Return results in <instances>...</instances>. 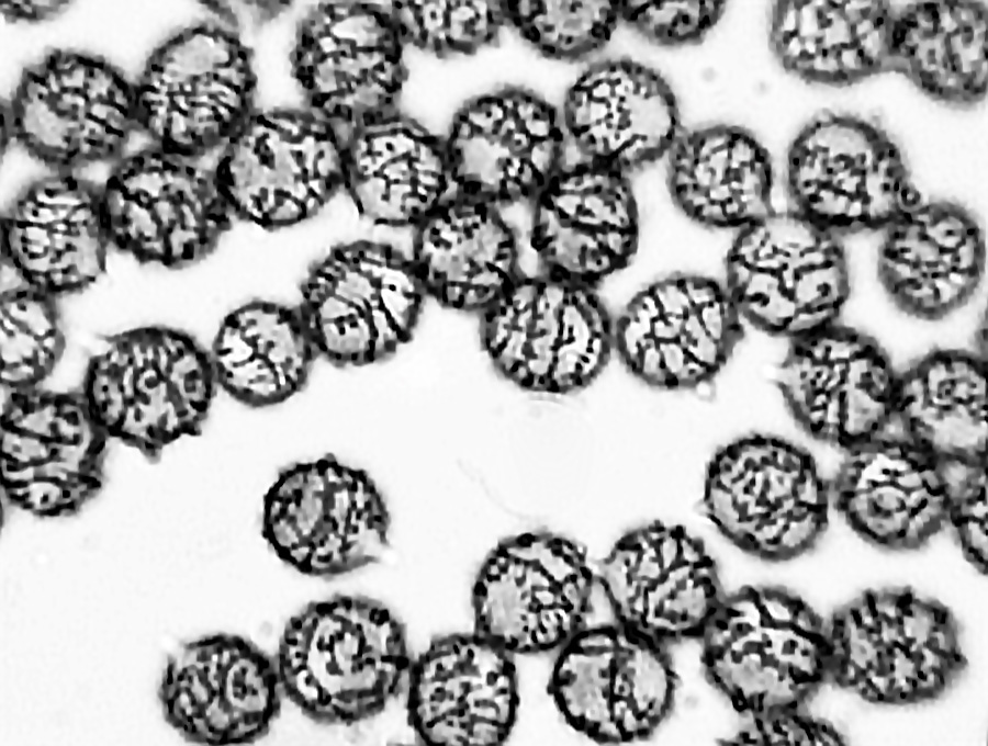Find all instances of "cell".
I'll list each match as a JSON object with an SVG mask.
<instances>
[{
	"instance_id": "cell-29",
	"label": "cell",
	"mask_w": 988,
	"mask_h": 746,
	"mask_svg": "<svg viewBox=\"0 0 988 746\" xmlns=\"http://www.w3.org/2000/svg\"><path fill=\"white\" fill-rule=\"evenodd\" d=\"M877 275L894 305L921 320H941L959 310L979 290L986 242L976 218L963 206L921 202L885 229Z\"/></svg>"
},
{
	"instance_id": "cell-41",
	"label": "cell",
	"mask_w": 988,
	"mask_h": 746,
	"mask_svg": "<svg viewBox=\"0 0 988 746\" xmlns=\"http://www.w3.org/2000/svg\"><path fill=\"white\" fill-rule=\"evenodd\" d=\"M725 9L720 0H624L620 19L650 41L675 46L701 41Z\"/></svg>"
},
{
	"instance_id": "cell-10",
	"label": "cell",
	"mask_w": 988,
	"mask_h": 746,
	"mask_svg": "<svg viewBox=\"0 0 988 746\" xmlns=\"http://www.w3.org/2000/svg\"><path fill=\"white\" fill-rule=\"evenodd\" d=\"M426 298L409 255L386 241L356 239L312 262L296 305L318 359L363 368L413 339Z\"/></svg>"
},
{
	"instance_id": "cell-14",
	"label": "cell",
	"mask_w": 988,
	"mask_h": 746,
	"mask_svg": "<svg viewBox=\"0 0 988 746\" xmlns=\"http://www.w3.org/2000/svg\"><path fill=\"white\" fill-rule=\"evenodd\" d=\"M404 48L389 3L312 5L296 22L289 54L302 106L345 139L392 115L407 77Z\"/></svg>"
},
{
	"instance_id": "cell-27",
	"label": "cell",
	"mask_w": 988,
	"mask_h": 746,
	"mask_svg": "<svg viewBox=\"0 0 988 746\" xmlns=\"http://www.w3.org/2000/svg\"><path fill=\"white\" fill-rule=\"evenodd\" d=\"M560 113L565 158L627 174L669 154L681 136L669 82L628 58L605 59L584 70L568 89Z\"/></svg>"
},
{
	"instance_id": "cell-16",
	"label": "cell",
	"mask_w": 988,
	"mask_h": 746,
	"mask_svg": "<svg viewBox=\"0 0 988 746\" xmlns=\"http://www.w3.org/2000/svg\"><path fill=\"white\" fill-rule=\"evenodd\" d=\"M100 189L111 247L142 264H198L233 225L209 161L149 144L119 159Z\"/></svg>"
},
{
	"instance_id": "cell-32",
	"label": "cell",
	"mask_w": 988,
	"mask_h": 746,
	"mask_svg": "<svg viewBox=\"0 0 988 746\" xmlns=\"http://www.w3.org/2000/svg\"><path fill=\"white\" fill-rule=\"evenodd\" d=\"M889 2L884 71L929 97L969 104L988 89V14L977 1Z\"/></svg>"
},
{
	"instance_id": "cell-39",
	"label": "cell",
	"mask_w": 988,
	"mask_h": 746,
	"mask_svg": "<svg viewBox=\"0 0 988 746\" xmlns=\"http://www.w3.org/2000/svg\"><path fill=\"white\" fill-rule=\"evenodd\" d=\"M389 8L405 47L444 57L475 54L506 27L501 1L403 0Z\"/></svg>"
},
{
	"instance_id": "cell-1",
	"label": "cell",
	"mask_w": 988,
	"mask_h": 746,
	"mask_svg": "<svg viewBox=\"0 0 988 746\" xmlns=\"http://www.w3.org/2000/svg\"><path fill=\"white\" fill-rule=\"evenodd\" d=\"M274 655L284 698L336 725L383 712L406 689L412 664L402 622L361 595L307 603L285 623Z\"/></svg>"
},
{
	"instance_id": "cell-42",
	"label": "cell",
	"mask_w": 988,
	"mask_h": 746,
	"mask_svg": "<svg viewBox=\"0 0 988 746\" xmlns=\"http://www.w3.org/2000/svg\"><path fill=\"white\" fill-rule=\"evenodd\" d=\"M71 5L70 1L64 0H2L0 2V12L4 20L16 23H38L50 21L63 14Z\"/></svg>"
},
{
	"instance_id": "cell-26",
	"label": "cell",
	"mask_w": 988,
	"mask_h": 746,
	"mask_svg": "<svg viewBox=\"0 0 988 746\" xmlns=\"http://www.w3.org/2000/svg\"><path fill=\"white\" fill-rule=\"evenodd\" d=\"M0 246L22 284L56 299L85 292L111 247L100 187L63 171L32 181L1 214Z\"/></svg>"
},
{
	"instance_id": "cell-35",
	"label": "cell",
	"mask_w": 988,
	"mask_h": 746,
	"mask_svg": "<svg viewBox=\"0 0 988 746\" xmlns=\"http://www.w3.org/2000/svg\"><path fill=\"white\" fill-rule=\"evenodd\" d=\"M210 354L218 388L254 409L300 394L318 359L297 305L262 298L223 317Z\"/></svg>"
},
{
	"instance_id": "cell-23",
	"label": "cell",
	"mask_w": 988,
	"mask_h": 746,
	"mask_svg": "<svg viewBox=\"0 0 988 746\" xmlns=\"http://www.w3.org/2000/svg\"><path fill=\"white\" fill-rule=\"evenodd\" d=\"M457 193L498 208L530 203L561 168V113L534 91L505 87L476 95L445 138Z\"/></svg>"
},
{
	"instance_id": "cell-40",
	"label": "cell",
	"mask_w": 988,
	"mask_h": 746,
	"mask_svg": "<svg viewBox=\"0 0 988 746\" xmlns=\"http://www.w3.org/2000/svg\"><path fill=\"white\" fill-rule=\"evenodd\" d=\"M946 498V523L965 558L981 574L988 567L987 461H939Z\"/></svg>"
},
{
	"instance_id": "cell-24",
	"label": "cell",
	"mask_w": 988,
	"mask_h": 746,
	"mask_svg": "<svg viewBox=\"0 0 988 746\" xmlns=\"http://www.w3.org/2000/svg\"><path fill=\"white\" fill-rule=\"evenodd\" d=\"M531 207L528 240L544 274L596 289L637 252L639 211L620 170L565 158Z\"/></svg>"
},
{
	"instance_id": "cell-22",
	"label": "cell",
	"mask_w": 988,
	"mask_h": 746,
	"mask_svg": "<svg viewBox=\"0 0 988 746\" xmlns=\"http://www.w3.org/2000/svg\"><path fill=\"white\" fill-rule=\"evenodd\" d=\"M157 697L165 722L184 741L225 746L262 738L284 694L276 655L242 635L216 633L168 656Z\"/></svg>"
},
{
	"instance_id": "cell-20",
	"label": "cell",
	"mask_w": 988,
	"mask_h": 746,
	"mask_svg": "<svg viewBox=\"0 0 988 746\" xmlns=\"http://www.w3.org/2000/svg\"><path fill=\"white\" fill-rule=\"evenodd\" d=\"M897 381L878 340L840 323L789 340L776 373L797 426L845 452L894 429Z\"/></svg>"
},
{
	"instance_id": "cell-2",
	"label": "cell",
	"mask_w": 988,
	"mask_h": 746,
	"mask_svg": "<svg viewBox=\"0 0 988 746\" xmlns=\"http://www.w3.org/2000/svg\"><path fill=\"white\" fill-rule=\"evenodd\" d=\"M217 389L210 350L184 330L149 325L108 337L79 392L110 440L155 463L202 433Z\"/></svg>"
},
{
	"instance_id": "cell-17",
	"label": "cell",
	"mask_w": 988,
	"mask_h": 746,
	"mask_svg": "<svg viewBox=\"0 0 988 746\" xmlns=\"http://www.w3.org/2000/svg\"><path fill=\"white\" fill-rule=\"evenodd\" d=\"M786 170L795 210L840 237L883 230L922 202L897 144L853 115L809 121L788 149Z\"/></svg>"
},
{
	"instance_id": "cell-37",
	"label": "cell",
	"mask_w": 988,
	"mask_h": 746,
	"mask_svg": "<svg viewBox=\"0 0 988 746\" xmlns=\"http://www.w3.org/2000/svg\"><path fill=\"white\" fill-rule=\"evenodd\" d=\"M65 347L56 298L22 283L1 292V391L41 387L56 369Z\"/></svg>"
},
{
	"instance_id": "cell-3",
	"label": "cell",
	"mask_w": 988,
	"mask_h": 746,
	"mask_svg": "<svg viewBox=\"0 0 988 746\" xmlns=\"http://www.w3.org/2000/svg\"><path fill=\"white\" fill-rule=\"evenodd\" d=\"M700 641L707 681L744 721L805 707L830 678L827 622L783 587L725 596Z\"/></svg>"
},
{
	"instance_id": "cell-19",
	"label": "cell",
	"mask_w": 988,
	"mask_h": 746,
	"mask_svg": "<svg viewBox=\"0 0 988 746\" xmlns=\"http://www.w3.org/2000/svg\"><path fill=\"white\" fill-rule=\"evenodd\" d=\"M744 336L723 282L675 274L639 291L614 320V348L636 378L664 391L712 381Z\"/></svg>"
},
{
	"instance_id": "cell-11",
	"label": "cell",
	"mask_w": 988,
	"mask_h": 746,
	"mask_svg": "<svg viewBox=\"0 0 988 746\" xmlns=\"http://www.w3.org/2000/svg\"><path fill=\"white\" fill-rule=\"evenodd\" d=\"M344 146L339 131L304 106L256 108L210 165L234 219L278 230L344 192Z\"/></svg>"
},
{
	"instance_id": "cell-13",
	"label": "cell",
	"mask_w": 988,
	"mask_h": 746,
	"mask_svg": "<svg viewBox=\"0 0 988 746\" xmlns=\"http://www.w3.org/2000/svg\"><path fill=\"white\" fill-rule=\"evenodd\" d=\"M597 570L585 549L551 531L492 547L472 584L474 631L510 655L558 651L587 625Z\"/></svg>"
},
{
	"instance_id": "cell-15",
	"label": "cell",
	"mask_w": 988,
	"mask_h": 746,
	"mask_svg": "<svg viewBox=\"0 0 988 746\" xmlns=\"http://www.w3.org/2000/svg\"><path fill=\"white\" fill-rule=\"evenodd\" d=\"M665 644L617 621L586 625L558 649L548 693L564 722L599 744L651 737L678 677Z\"/></svg>"
},
{
	"instance_id": "cell-33",
	"label": "cell",
	"mask_w": 988,
	"mask_h": 746,
	"mask_svg": "<svg viewBox=\"0 0 988 746\" xmlns=\"http://www.w3.org/2000/svg\"><path fill=\"white\" fill-rule=\"evenodd\" d=\"M667 155L671 195L695 223L738 230L775 210L772 158L749 131L695 129L681 135Z\"/></svg>"
},
{
	"instance_id": "cell-9",
	"label": "cell",
	"mask_w": 988,
	"mask_h": 746,
	"mask_svg": "<svg viewBox=\"0 0 988 746\" xmlns=\"http://www.w3.org/2000/svg\"><path fill=\"white\" fill-rule=\"evenodd\" d=\"M479 315L486 357L526 392L582 391L615 352L614 319L596 289L544 273L521 274Z\"/></svg>"
},
{
	"instance_id": "cell-18",
	"label": "cell",
	"mask_w": 988,
	"mask_h": 746,
	"mask_svg": "<svg viewBox=\"0 0 988 746\" xmlns=\"http://www.w3.org/2000/svg\"><path fill=\"white\" fill-rule=\"evenodd\" d=\"M0 488L40 519L70 518L102 491L110 439L81 394L41 387L3 392Z\"/></svg>"
},
{
	"instance_id": "cell-12",
	"label": "cell",
	"mask_w": 988,
	"mask_h": 746,
	"mask_svg": "<svg viewBox=\"0 0 988 746\" xmlns=\"http://www.w3.org/2000/svg\"><path fill=\"white\" fill-rule=\"evenodd\" d=\"M723 283L744 321L789 340L839 323L851 293L840 236L796 210L738 229Z\"/></svg>"
},
{
	"instance_id": "cell-7",
	"label": "cell",
	"mask_w": 988,
	"mask_h": 746,
	"mask_svg": "<svg viewBox=\"0 0 988 746\" xmlns=\"http://www.w3.org/2000/svg\"><path fill=\"white\" fill-rule=\"evenodd\" d=\"M827 630L830 678L875 704L934 699L966 664L951 611L907 587L864 591Z\"/></svg>"
},
{
	"instance_id": "cell-6",
	"label": "cell",
	"mask_w": 988,
	"mask_h": 746,
	"mask_svg": "<svg viewBox=\"0 0 988 746\" xmlns=\"http://www.w3.org/2000/svg\"><path fill=\"white\" fill-rule=\"evenodd\" d=\"M705 515L732 545L767 562L798 557L829 524L830 483L800 444L748 433L721 445L706 465Z\"/></svg>"
},
{
	"instance_id": "cell-25",
	"label": "cell",
	"mask_w": 988,
	"mask_h": 746,
	"mask_svg": "<svg viewBox=\"0 0 988 746\" xmlns=\"http://www.w3.org/2000/svg\"><path fill=\"white\" fill-rule=\"evenodd\" d=\"M407 722L429 746H497L510 736L520 704L512 655L475 632L433 640L412 659Z\"/></svg>"
},
{
	"instance_id": "cell-34",
	"label": "cell",
	"mask_w": 988,
	"mask_h": 746,
	"mask_svg": "<svg viewBox=\"0 0 988 746\" xmlns=\"http://www.w3.org/2000/svg\"><path fill=\"white\" fill-rule=\"evenodd\" d=\"M894 428L938 461H987V359L934 349L898 372Z\"/></svg>"
},
{
	"instance_id": "cell-28",
	"label": "cell",
	"mask_w": 988,
	"mask_h": 746,
	"mask_svg": "<svg viewBox=\"0 0 988 746\" xmlns=\"http://www.w3.org/2000/svg\"><path fill=\"white\" fill-rule=\"evenodd\" d=\"M830 494L847 525L880 549H919L947 524L939 461L895 428L845 452Z\"/></svg>"
},
{
	"instance_id": "cell-30",
	"label": "cell",
	"mask_w": 988,
	"mask_h": 746,
	"mask_svg": "<svg viewBox=\"0 0 988 746\" xmlns=\"http://www.w3.org/2000/svg\"><path fill=\"white\" fill-rule=\"evenodd\" d=\"M344 170L357 213L381 227L415 229L456 192L445 138L398 111L345 139Z\"/></svg>"
},
{
	"instance_id": "cell-4",
	"label": "cell",
	"mask_w": 988,
	"mask_h": 746,
	"mask_svg": "<svg viewBox=\"0 0 988 746\" xmlns=\"http://www.w3.org/2000/svg\"><path fill=\"white\" fill-rule=\"evenodd\" d=\"M134 91L149 145L211 162L257 108L252 52L229 21L203 19L153 48Z\"/></svg>"
},
{
	"instance_id": "cell-38",
	"label": "cell",
	"mask_w": 988,
	"mask_h": 746,
	"mask_svg": "<svg viewBox=\"0 0 988 746\" xmlns=\"http://www.w3.org/2000/svg\"><path fill=\"white\" fill-rule=\"evenodd\" d=\"M506 27L547 58L575 60L603 48L620 19L619 0L501 1Z\"/></svg>"
},
{
	"instance_id": "cell-5",
	"label": "cell",
	"mask_w": 988,
	"mask_h": 746,
	"mask_svg": "<svg viewBox=\"0 0 988 746\" xmlns=\"http://www.w3.org/2000/svg\"><path fill=\"white\" fill-rule=\"evenodd\" d=\"M137 132L134 81L105 57L54 48L1 103L3 145L55 172L117 161Z\"/></svg>"
},
{
	"instance_id": "cell-21",
	"label": "cell",
	"mask_w": 988,
	"mask_h": 746,
	"mask_svg": "<svg viewBox=\"0 0 988 746\" xmlns=\"http://www.w3.org/2000/svg\"><path fill=\"white\" fill-rule=\"evenodd\" d=\"M596 570L614 620L663 644L700 640L725 597L706 543L680 523L627 531Z\"/></svg>"
},
{
	"instance_id": "cell-31",
	"label": "cell",
	"mask_w": 988,
	"mask_h": 746,
	"mask_svg": "<svg viewBox=\"0 0 988 746\" xmlns=\"http://www.w3.org/2000/svg\"><path fill=\"white\" fill-rule=\"evenodd\" d=\"M409 258L426 296L456 312L481 314L523 274L501 208L457 192L414 229Z\"/></svg>"
},
{
	"instance_id": "cell-36",
	"label": "cell",
	"mask_w": 988,
	"mask_h": 746,
	"mask_svg": "<svg viewBox=\"0 0 988 746\" xmlns=\"http://www.w3.org/2000/svg\"><path fill=\"white\" fill-rule=\"evenodd\" d=\"M889 1L789 0L773 5L772 49L811 82L844 86L884 71Z\"/></svg>"
},
{
	"instance_id": "cell-8",
	"label": "cell",
	"mask_w": 988,
	"mask_h": 746,
	"mask_svg": "<svg viewBox=\"0 0 988 746\" xmlns=\"http://www.w3.org/2000/svg\"><path fill=\"white\" fill-rule=\"evenodd\" d=\"M391 515L373 476L333 453L282 467L261 500L260 532L271 552L318 578L378 563L389 546Z\"/></svg>"
}]
</instances>
